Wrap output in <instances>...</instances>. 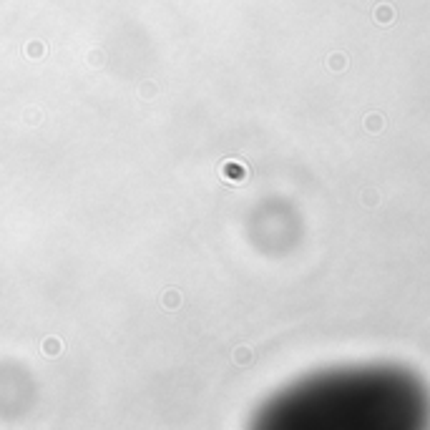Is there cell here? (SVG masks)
<instances>
[{
  "label": "cell",
  "instance_id": "1",
  "mask_svg": "<svg viewBox=\"0 0 430 430\" xmlns=\"http://www.w3.org/2000/svg\"><path fill=\"white\" fill-rule=\"evenodd\" d=\"M262 428L413 430L430 425V390L408 368L357 365L309 375L269 400Z\"/></svg>",
  "mask_w": 430,
  "mask_h": 430
}]
</instances>
